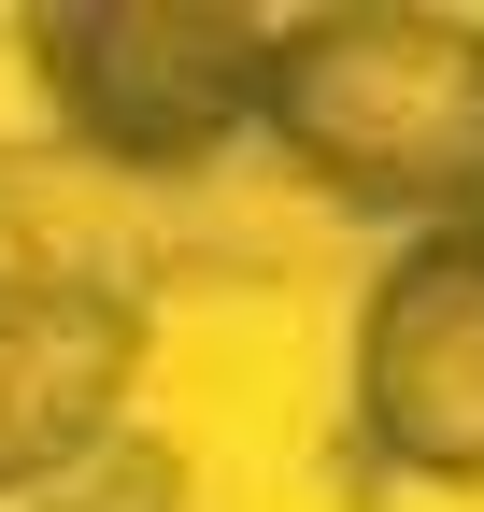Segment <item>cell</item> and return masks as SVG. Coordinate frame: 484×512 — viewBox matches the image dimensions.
<instances>
[{"label": "cell", "mask_w": 484, "mask_h": 512, "mask_svg": "<svg viewBox=\"0 0 484 512\" xmlns=\"http://www.w3.org/2000/svg\"><path fill=\"white\" fill-rule=\"evenodd\" d=\"M15 512H186V456H171L157 427H114V441H86L57 484H29Z\"/></svg>", "instance_id": "5b68a950"}, {"label": "cell", "mask_w": 484, "mask_h": 512, "mask_svg": "<svg viewBox=\"0 0 484 512\" xmlns=\"http://www.w3.org/2000/svg\"><path fill=\"white\" fill-rule=\"evenodd\" d=\"M371 484H456L484 498V228L399 242L356 299V384H342Z\"/></svg>", "instance_id": "3957f363"}, {"label": "cell", "mask_w": 484, "mask_h": 512, "mask_svg": "<svg viewBox=\"0 0 484 512\" xmlns=\"http://www.w3.org/2000/svg\"><path fill=\"white\" fill-rule=\"evenodd\" d=\"M15 57L57 114V157L171 200L257 143L271 15H242V0H43V15H15Z\"/></svg>", "instance_id": "7a4b0ae2"}, {"label": "cell", "mask_w": 484, "mask_h": 512, "mask_svg": "<svg viewBox=\"0 0 484 512\" xmlns=\"http://www.w3.org/2000/svg\"><path fill=\"white\" fill-rule=\"evenodd\" d=\"M157 313L129 285H0V512L129 427Z\"/></svg>", "instance_id": "277c9868"}, {"label": "cell", "mask_w": 484, "mask_h": 512, "mask_svg": "<svg viewBox=\"0 0 484 512\" xmlns=\"http://www.w3.org/2000/svg\"><path fill=\"white\" fill-rule=\"evenodd\" d=\"M257 143L342 214L385 228H484V15L442 0H342L271 15Z\"/></svg>", "instance_id": "6da1fadb"}]
</instances>
